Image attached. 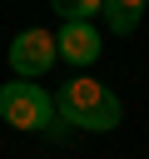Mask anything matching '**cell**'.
Returning a JSON list of instances; mask_svg holds the SVG:
<instances>
[{
  "mask_svg": "<svg viewBox=\"0 0 149 159\" xmlns=\"http://www.w3.org/2000/svg\"><path fill=\"white\" fill-rule=\"evenodd\" d=\"M55 60H60V50H55V35H50V30H20V35L10 40V70L25 75V80L50 75Z\"/></svg>",
  "mask_w": 149,
  "mask_h": 159,
  "instance_id": "obj_3",
  "label": "cell"
},
{
  "mask_svg": "<svg viewBox=\"0 0 149 159\" xmlns=\"http://www.w3.org/2000/svg\"><path fill=\"white\" fill-rule=\"evenodd\" d=\"M144 5L149 0H104V25L114 30V35H134L139 30V20H144Z\"/></svg>",
  "mask_w": 149,
  "mask_h": 159,
  "instance_id": "obj_5",
  "label": "cell"
},
{
  "mask_svg": "<svg viewBox=\"0 0 149 159\" xmlns=\"http://www.w3.org/2000/svg\"><path fill=\"white\" fill-rule=\"evenodd\" d=\"M55 114L60 119H70L74 129H89V134H109V129H119V119H124V104H119V94L109 89V84H99V80H70V84H60V94H55Z\"/></svg>",
  "mask_w": 149,
  "mask_h": 159,
  "instance_id": "obj_1",
  "label": "cell"
},
{
  "mask_svg": "<svg viewBox=\"0 0 149 159\" xmlns=\"http://www.w3.org/2000/svg\"><path fill=\"white\" fill-rule=\"evenodd\" d=\"M50 10L60 20H89V15L104 10V0H50Z\"/></svg>",
  "mask_w": 149,
  "mask_h": 159,
  "instance_id": "obj_6",
  "label": "cell"
},
{
  "mask_svg": "<svg viewBox=\"0 0 149 159\" xmlns=\"http://www.w3.org/2000/svg\"><path fill=\"white\" fill-rule=\"evenodd\" d=\"M0 119L10 129H45L55 119V99L40 84H30L25 75H15L10 84H0Z\"/></svg>",
  "mask_w": 149,
  "mask_h": 159,
  "instance_id": "obj_2",
  "label": "cell"
},
{
  "mask_svg": "<svg viewBox=\"0 0 149 159\" xmlns=\"http://www.w3.org/2000/svg\"><path fill=\"white\" fill-rule=\"evenodd\" d=\"M55 50H60V60H70V65H94L99 50H104V40H99V30H94L89 20H60Z\"/></svg>",
  "mask_w": 149,
  "mask_h": 159,
  "instance_id": "obj_4",
  "label": "cell"
}]
</instances>
